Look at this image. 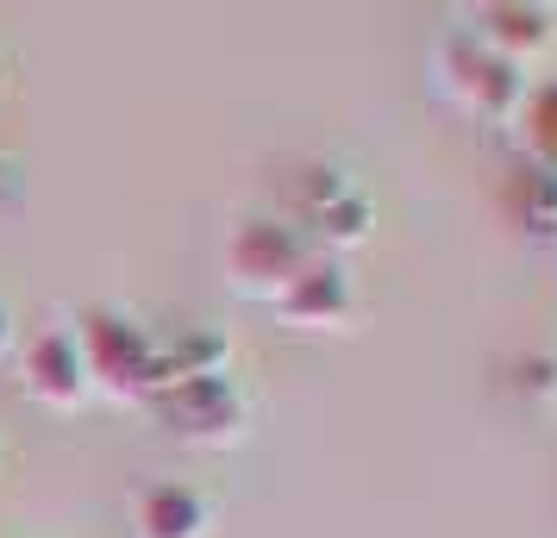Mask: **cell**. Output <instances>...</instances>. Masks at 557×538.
<instances>
[{"mask_svg":"<svg viewBox=\"0 0 557 538\" xmlns=\"http://www.w3.org/2000/svg\"><path fill=\"white\" fill-rule=\"evenodd\" d=\"M527 138H532V157H539V170H557V88H539V95H532Z\"/></svg>","mask_w":557,"mask_h":538,"instance_id":"8fae6325","label":"cell"},{"mask_svg":"<svg viewBox=\"0 0 557 538\" xmlns=\"http://www.w3.org/2000/svg\"><path fill=\"white\" fill-rule=\"evenodd\" d=\"M520 388L539 395V401H552V395H557V363L552 358H527V363H520Z\"/></svg>","mask_w":557,"mask_h":538,"instance_id":"7c38bea8","label":"cell"},{"mask_svg":"<svg viewBox=\"0 0 557 538\" xmlns=\"http://www.w3.org/2000/svg\"><path fill=\"white\" fill-rule=\"evenodd\" d=\"M445 88H451V101L463 107V113H476L488 126H502L507 113L527 101V76H520L507 57L488 51L476 32L445 38Z\"/></svg>","mask_w":557,"mask_h":538,"instance_id":"277c9868","label":"cell"},{"mask_svg":"<svg viewBox=\"0 0 557 538\" xmlns=\"http://www.w3.org/2000/svg\"><path fill=\"white\" fill-rule=\"evenodd\" d=\"M313 263L307 238L282 220H245V226L226 238V276L245 301H270L276 308L288 288L301 283V270Z\"/></svg>","mask_w":557,"mask_h":538,"instance_id":"7a4b0ae2","label":"cell"},{"mask_svg":"<svg viewBox=\"0 0 557 538\" xmlns=\"http://www.w3.org/2000/svg\"><path fill=\"white\" fill-rule=\"evenodd\" d=\"M276 313H282V326H295V333H345L351 313H357L345 263L338 257H313L301 270V283L276 301Z\"/></svg>","mask_w":557,"mask_h":538,"instance_id":"52a82bcc","label":"cell"},{"mask_svg":"<svg viewBox=\"0 0 557 538\" xmlns=\"http://www.w3.org/2000/svg\"><path fill=\"white\" fill-rule=\"evenodd\" d=\"M7 351H13V313L0 308V358H7Z\"/></svg>","mask_w":557,"mask_h":538,"instance_id":"4fadbf2b","label":"cell"},{"mask_svg":"<svg viewBox=\"0 0 557 538\" xmlns=\"http://www.w3.org/2000/svg\"><path fill=\"white\" fill-rule=\"evenodd\" d=\"M76 338L82 363H88V388H101L107 401H151L157 395V338L138 320L95 308Z\"/></svg>","mask_w":557,"mask_h":538,"instance_id":"6da1fadb","label":"cell"},{"mask_svg":"<svg viewBox=\"0 0 557 538\" xmlns=\"http://www.w3.org/2000/svg\"><path fill=\"white\" fill-rule=\"evenodd\" d=\"M151 408L163 413V426H170L182 445H195V451H232V445H245V433H251V408H245V395L232 388V376L170 383Z\"/></svg>","mask_w":557,"mask_h":538,"instance_id":"3957f363","label":"cell"},{"mask_svg":"<svg viewBox=\"0 0 557 538\" xmlns=\"http://www.w3.org/2000/svg\"><path fill=\"white\" fill-rule=\"evenodd\" d=\"M301 201H307V232H313L332 257L370 245V232H376V201H370L357 182H345L338 170L313 163L307 182H301Z\"/></svg>","mask_w":557,"mask_h":538,"instance_id":"5b68a950","label":"cell"},{"mask_svg":"<svg viewBox=\"0 0 557 538\" xmlns=\"http://www.w3.org/2000/svg\"><path fill=\"white\" fill-rule=\"evenodd\" d=\"M476 38L495 57H507L513 70H527V63H539L557 45V13L539 7V0H502V7H482Z\"/></svg>","mask_w":557,"mask_h":538,"instance_id":"ba28073f","label":"cell"},{"mask_svg":"<svg viewBox=\"0 0 557 538\" xmlns=\"http://www.w3.org/2000/svg\"><path fill=\"white\" fill-rule=\"evenodd\" d=\"M513 213H520V226L527 232H557V170H539L532 163L527 176H520V188H513Z\"/></svg>","mask_w":557,"mask_h":538,"instance_id":"30bf717a","label":"cell"},{"mask_svg":"<svg viewBox=\"0 0 557 538\" xmlns=\"http://www.w3.org/2000/svg\"><path fill=\"white\" fill-rule=\"evenodd\" d=\"M20 383L38 408H57V413H76L95 388H88V363H82V338L70 326H45V333L26 338L20 351Z\"/></svg>","mask_w":557,"mask_h":538,"instance_id":"8992f818","label":"cell"},{"mask_svg":"<svg viewBox=\"0 0 557 538\" xmlns=\"http://www.w3.org/2000/svg\"><path fill=\"white\" fill-rule=\"evenodd\" d=\"M132 526H138V538H207L213 533V508L188 483H151L138 488Z\"/></svg>","mask_w":557,"mask_h":538,"instance_id":"9c48e42d","label":"cell"}]
</instances>
